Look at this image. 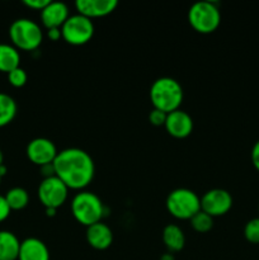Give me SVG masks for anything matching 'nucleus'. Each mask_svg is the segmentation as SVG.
<instances>
[{
  "label": "nucleus",
  "instance_id": "1",
  "mask_svg": "<svg viewBox=\"0 0 259 260\" xmlns=\"http://www.w3.org/2000/svg\"><path fill=\"white\" fill-rule=\"evenodd\" d=\"M56 177L74 190H84L95 174V165L90 155L78 147H69L58 151L55 161Z\"/></svg>",
  "mask_w": 259,
  "mask_h": 260
},
{
  "label": "nucleus",
  "instance_id": "2",
  "mask_svg": "<svg viewBox=\"0 0 259 260\" xmlns=\"http://www.w3.org/2000/svg\"><path fill=\"white\" fill-rule=\"evenodd\" d=\"M149 95L152 107L168 114L179 109L184 93L179 81L169 76H163L151 84Z\"/></svg>",
  "mask_w": 259,
  "mask_h": 260
},
{
  "label": "nucleus",
  "instance_id": "3",
  "mask_svg": "<svg viewBox=\"0 0 259 260\" xmlns=\"http://www.w3.org/2000/svg\"><path fill=\"white\" fill-rule=\"evenodd\" d=\"M71 213L79 223L89 228L101 222L106 216V207L95 193L80 190L71 200Z\"/></svg>",
  "mask_w": 259,
  "mask_h": 260
},
{
  "label": "nucleus",
  "instance_id": "4",
  "mask_svg": "<svg viewBox=\"0 0 259 260\" xmlns=\"http://www.w3.org/2000/svg\"><path fill=\"white\" fill-rule=\"evenodd\" d=\"M9 38L17 50L35 51L42 45L43 32L35 20L29 18H18L10 24Z\"/></svg>",
  "mask_w": 259,
  "mask_h": 260
},
{
  "label": "nucleus",
  "instance_id": "5",
  "mask_svg": "<svg viewBox=\"0 0 259 260\" xmlns=\"http://www.w3.org/2000/svg\"><path fill=\"white\" fill-rule=\"evenodd\" d=\"M167 210L178 220H190L201 211V198L188 188H177L168 194L165 201Z\"/></svg>",
  "mask_w": 259,
  "mask_h": 260
},
{
  "label": "nucleus",
  "instance_id": "6",
  "mask_svg": "<svg viewBox=\"0 0 259 260\" xmlns=\"http://www.w3.org/2000/svg\"><path fill=\"white\" fill-rule=\"evenodd\" d=\"M188 22L196 32L210 35L220 25V9L213 2H197L188 10Z\"/></svg>",
  "mask_w": 259,
  "mask_h": 260
},
{
  "label": "nucleus",
  "instance_id": "7",
  "mask_svg": "<svg viewBox=\"0 0 259 260\" xmlns=\"http://www.w3.org/2000/svg\"><path fill=\"white\" fill-rule=\"evenodd\" d=\"M62 40L73 46H83L94 36V23L81 14H74L68 18L61 27Z\"/></svg>",
  "mask_w": 259,
  "mask_h": 260
},
{
  "label": "nucleus",
  "instance_id": "8",
  "mask_svg": "<svg viewBox=\"0 0 259 260\" xmlns=\"http://www.w3.org/2000/svg\"><path fill=\"white\" fill-rule=\"evenodd\" d=\"M38 200L45 208H60L66 202L69 196V188L57 177L45 178L40 183L37 189Z\"/></svg>",
  "mask_w": 259,
  "mask_h": 260
},
{
  "label": "nucleus",
  "instance_id": "9",
  "mask_svg": "<svg viewBox=\"0 0 259 260\" xmlns=\"http://www.w3.org/2000/svg\"><path fill=\"white\" fill-rule=\"evenodd\" d=\"M233 207V197L222 188H213L207 190L201 197V211L211 217H220L226 215Z\"/></svg>",
  "mask_w": 259,
  "mask_h": 260
},
{
  "label": "nucleus",
  "instance_id": "10",
  "mask_svg": "<svg viewBox=\"0 0 259 260\" xmlns=\"http://www.w3.org/2000/svg\"><path fill=\"white\" fill-rule=\"evenodd\" d=\"M25 154L30 162L41 168L55 161L58 151L56 145L51 140L46 137H36L28 142Z\"/></svg>",
  "mask_w": 259,
  "mask_h": 260
},
{
  "label": "nucleus",
  "instance_id": "11",
  "mask_svg": "<svg viewBox=\"0 0 259 260\" xmlns=\"http://www.w3.org/2000/svg\"><path fill=\"white\" fill-rule=\"evenodd\" d=\"M164 127L168 134L174 139H185L193 131V119L187 112L177 109L168 113Z\"/></svg>",
  "mask_w": 259,
  "mask_h": 260
},
{
  "label": "nucleus",
  "instance_id": "12",
  "mask_svg": "<svg viewBox=\"0 0 259 260\" xmlns=\"http://www.w3.org/2000/svg\"><path fill=\"white\" fill-rule=\"evenodd\" d=\"M118 3L116 0H76L75 8L79 14L93 19L106 17L114 12Z\"/></svg>",
  "mask_w": 259,
  "mask_h": 260
},
{
  "label": "nucleus",
  "instance_id": "13",
  "mask_svg": "<svg viewBox=\"0 0 259 260\" xmlns=\"http://www.w3.org/2000/svg\"><path fill=\"white\" fill-rule=\"evenodd\" d=\"M41 13V22L46 29L61 28L70 17L69 7L62 2H50Z\"/></svg>",
  "mask_w": 259,
  "mask_h": 260
},
{
  "label": "nucleus",
  "instance_id": "14",
  "mask_svg": "<svg viewBox=\"0 0 259 260\" xmlns=\"http://www.w3.org/2000/svg\"><path fill=\"white\" fill-rule=\"evenodd\" d=\"M86 241L95 250H106L113 243V233L104 222H96L86 228Z\"/></svg>",
  "mask_w": 259,
  "mask_h": 260
},
{
  "label": "nucleus",
  "instance_id": "15",
  "mask_svg": "<svg viewBox=\"0 0 259 260\" xmlns=\"http://www.w3.org/2000/svg\"><path fill=\"white\" fill-rule=\"evenodd\" d=\"M18 260H50V250L40 239L27 238L20 241Z\"/></svg>",
  "mask_w": 259,
  "mask_h": 260
},
{
  "label": "nucleus",
  "instance_id": "16",
  "mask_svg": "<svg viewBox=\"0 0 259 260\" xmlns=\"http://www.w3.org/2000/svg\"><path fill=\"white\" fill-rule=\"evenodd\" d=\"M20 240L14 233L0 230V260H18Z\"/></svg>",
  "mask_w": 259,
  "mask_h": 260
},
{
  "label": "nucleus",
  "instance_id": "17",
  "mask_svg": "<svg viewBox=\"0 0 259 260\" xmlns=\"http://www.w3.org/2000/svg\"><path fill=\"white\" fill-rule=\"evenodd\" d=\"M163 243L169 253H178L184 248L185 235L179 226L169 223L163 230Z\"/></svg>",
  "mask_w": 259,
  "mask_h": 260
},
{
  "label": "nucleus",
  "instance_id": "18",
  "mask_svg": "<svg viewBox=\"0 0 259 260\" xmlns=\"http://www.w3.org/2000/svg\"><path fill=\"white\" fill-rule=\"evenodd\" d=\"M20 53L19 50L9 43H0V73H10L19 68Z\"/></svg>",
  "mask_w": 259,
  "mask_h": 260
},
{
  "label": "nucleus",
  "instance_id": "19",
  "mask_svg": "<svg viewBox=\"0 0 259 260\" xmlns=\"http://www.w3.org/2000/svg\"><path fill=\"white\" fill-rule=\"evenodd\" d=\"M18 112L15 99L7 93L0 91V127H5L13 122Z\"/></svg>",
  "mask_w": 259,
  "mask_h": 260
},
{
  "label": "nucleus",
  "instance_id": "20",
  "mask_svg": "<svg viewBox=\"0 0 259 260\" xmlns=\"http://www.w3.org/2000/svg\"><path fill=\"white\" fill-rule=\"evenodd\" d=\"M5 201H7L8 206L12 211H20L25 208L29 203V194L27 190L22 187H14L10 188L7 193H5Z\"/></svg>",
  "mask_w": 259,
  "mask_h": 260
},
{
  "label": "nucleus",
  "instance_id": "21",
  "mask_svg": "<svg viewBox=\"0 0 259 260\" xmlns=\"http://www.w3.org/2000/svg\"><path fill=\"white\" fill-rule=\"evenodd\" d=\"M190 226L195 231L200 234H206L212 230L213 228V217L208 216L203 211H200L190 218Z\"/></svg>",
  "mask_w": 259,
  "mask_h": 260
},
{
  "label": "nucleus",
  "instance_id": "22",
  "mask_svg": "<svg viewBox=\"0 0 259 260\" xmlns=\"http://www.w3.org/2000/svg\"><path fill=\"white\" fill-rule=\"evenodd\" d=\"M244 236L251 244H259V217L251 218L244 228Z\"/></svg>",
  "mask_w": 259,
  "mask_h": 260
},
{
  "label": "nucleus",
  "instance_id": "23",
  "mask_svg": "<svg viewBox=\"0 0 259 260\" xmlns=\"http://www.w3.org/2000/svg\"><path fill=\"white\" fill-rule=\"evenodd\" d=\"M7 75L8 81H9L10 85L14 86V88H22V86H24L25 83H27L28 75L27 73H25L24 69H22L20 66L14 69V70H12L10 73H8Z\"/></svg>",
  "mask_w": 259,
  "mask_h": 260
},
{
  "label": "nucleus",
  "instance_id": "24",
  "mask_svg": "<svg viewBox=\"0 0 259 260\" xmlns=\"http://www.w3.org/2000/svg\"><path fill=\"white\" fill-rule=\"evenodd\" d=\"M168 114L165 112L159 111V109L152 108V111L149 113V121L152 126L161 127L165 124V121H167Z\"/></svg>",
  "mask_w": 259,
  "mask_h": 260
},
{
  "label": "nucleus",
  "instance_id": "25",
  "mask_svg": "<svg viewBox=\"0 0 259 260\" xmlns=\"http://www.w3.org/2000/svg\"><path fill=\"white\" fill-rule=\"evenodd\" d=\"M50 2L51 0H23V4L33 10H40V12H42Z\"/></svg>",
  "mask_w": 259,
  "mask_h": 260
},
{
  "label": "nucleus",
  "instance_id": "26",
  "mask_svg": "<svg viewBox=\"0 0 259 260\" xmlns=\"http://www.w3.org/2000/svg\"><path fill=\"white\" fill-rule=\"evenodd\" d=\"M12 210L8 206L7 201H5L4 196L0 194V222H4L8 217H9Z\"/></svg>",
  "mask_w": 259,
  "mask_h": 260
},
{
  "label": "nucleus",
  "instance_id": "27",
  "mask_svg": "<svg viewBox=\"0 0 259 260\" xmlns=\"http://www.w3.org/2000/svg\"><path fill=\"white\" fill-rule=\"evenodd\" d=\"M250 157H251V162H253L254 168L259 172V140L254 144L253 149H251Z\"/></svg>",
  "mask_w": 259,
  "mask_h": 260
},
{
  "label": "nucleus",
  "instance_id": "28",
  "mask_svg": "<svg viewBox=\"0 0 259 260\" xmlns=\"http://www.w3.org/2000/svg\"><path fill=\"white\" fill-rule=\"evenodd\" d=\"M41 174L43 175V179H45V178L55 177L56 173H55V167H53V162L41 167Z\"/></svg>",
  "mask_w": 259,
  "mask_h": 260
},
{
  "label": "nucleus",
  "instance_id": "29",
  "mask_svg": "<svg viewBox=\"0 0 259 260\" xmlns=\"http://www.w3.org/2000/svg\"><path fill=\"white\" fill-rule=\"evenodd\" d=\"M47 37L51 41H58L60 38H62L61 28H51V29H47Z\"/></svg>",
  "mask_w": 259,
  "mask_h": 260
},
{
  "label": "nucleus",
  "instance_id": "30",
  "mask_svg": "<svg viewBox=\"0 0 259 260\" xmlns=\"http://www.w3.org/2000/svg\"><path fill=\"white\" fill-rule=\"evenodd\" d=\"M159 260H175L174 254H172V253H169V251H167V253L163 254V255L160 256Z\"/></svg>",
  "mask_w": 259,
  "mask_h": 260
},
{
  "label": "nucleus",
  "instance_id": "31",
  "mask_svg": "<svg viewBox=\"0 0 259 260\" xmlns=\"http://www.w3.org/2000/svg\"><path fill=\"white\" fill-rule=\"evenodd\" d=\"M46 215H47L48 217H53V216L56 215V210L55 208H46Z\"/></svg>",
  "mask_w": 259,
  "mask_h": 260
},
{
  "label": "nucleus",
  "instance_id": "32",
  "mask_svg": "<svg viewBox=\"0 0 259 260\" xmlns=\"http://www.w3.org/2000/svg\"><path fill=\"white\" fill-rule=\"evenodd\" d=\"M5 174H7V167L3 164L2 167H0V175H2V177H4Z\"/></svg>",
  "mask_w": 259,
  "mask_h": 260
},
{
  "label": "nucleus",
  "instance_id": "33",
  "mask_svg": "<svg viewBox=\"0 0 259 260\" xmlns=\"http://www.w3.org/2000/svg\"><path fill=\"white\" fill-rule=\"evenodd\" d=\"M3 164H4V155H3V151L0 150V167H2Z\"/></svg>",
  "mask_w": 259,
  "mask_h": 260
},
{
  "label": "nucleus",
  "instance_id": "34",
  "mask_svg": "<svg viewBox=\"0 0 259 260\" xmlns=\"http://www.w3.org/2000/svg\"><path fill=\"white\" fill-rule=\"evenodd\" d=\"M2 179H3V177H2V175H0V184H2Z\"/></svg>",
  "mask_w": 259,
  "mask_h": 260
},
{
  "label": "nucleus",
  "instance_id": "35",
  "mask_svg": "<svg viewBox=\"0 0 259 260\" xmlns=\"http://www.w3.org/2000/svg\"><path fill=\"white\" fill-rule=\"evenodd\" d=\"M258 210H259V206H258Z\"/></svg>",
  "mask_w": 259,
  "mask_h": 260
}]
</instances>
